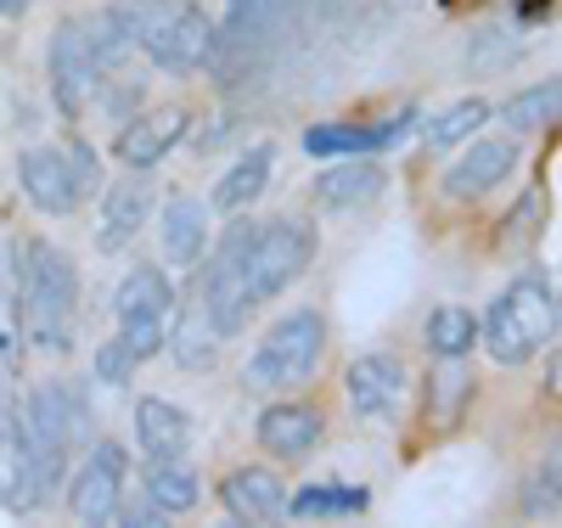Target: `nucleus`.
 I'll return each mask as SVG.
<instances>
[{
  "label": "nucleus",
  "instance_id": "obj_38",
  "mask_svg": "<svg viewBox=\"0 0 562 528\" xmlns=\"http://www.w3.org/2000/svg\"><path fill=\"white\" fill-rule=\"evenodd\" d=\"M557 0H518V23H546V12Z\"/></svg>",
  "mask_w": 562,
  "mask_h": 528
},
{
  "label": "nucleus",
  "instance_id": "obj_8",
  "mask_svg": "<svg viewBox=\"0 0 562 528\" xmlns=\"http://www.w3.org/2000/svg\"><path fill=\"white\" fill-rule=\"evenodd\" d=\"M108 85L97 52H90V34H85V18H68L57 34H52V96L68 119H79L90 102H97V90Z\"/></svg>",
  "mask_w": 562,
  "mask_h": 528
},
{
  "label": "nucleus",
  "instance_id": "obj_5",
  "mask_svg": "<svg viewBox=\"0 0 562 528\" xmlns=\"http://www.w3.org/2000/svg\"><path fill=\"white\" fill-rule=\"evenodd\" d=\"M310 259H315L310 220H288V214H281L270 225H254L248 254H243V293H248V304H265V299L281 293V287H293Z\"/></svg>",
  "mask_w": 562,
  "mask_h": 528
},
{
  "label": "nucleus",
  "instance_id": "obj_18",
  "mask_svg": "<svg viewBox=\"0 0 562 528\" xmlns=\"http://www.w3.org/2000/svg\"><path fill=\"white\" fill-rule=\"evenodd\" d=\"M416 113H400V119H389V124H315L310 135H304V153L310 158H366V153H383V147H394V141L405 135V124H411Z\"/></svg>",
  "mask_w": 562,
  "mask_h": 528
},
{
  "label": "nucleus",
  "instance_id": "obj_20",
  "mask_svg": "<svg viewBox=\"0 0 562 528\" xmlns=\"http://www.w3.org/2000/svg\"><path fill=\"white\" fill-rule=\"evenodd\" d=\"M383 186H389V175L371 164V158H349V164H333V169L315 180V203H321L326 214H349V209L378 203Z\"/></svg>",
  "mask_w": 562,
  "mask_h": 528
},
{
  "label": "nucleus",
  "instance_id": "obj_14",
  "mask_svg": "<svg viewBox=\"0 0 562 528\" xmlns=\"http://www.w3.org/2000/svg\"><path fill=\"white\" fill-rule=\"evenodd\" d=\"M153 180L147 169H130L119 186H108V198H102V214H97V248L102 254H119L124 243H135V231L147 225L153 214Z\"/></svg>",
  "mask_w": 562,
  "mask_h": 528
},
{
  "label": "nucleus",
  "instance_id": "obj_11",
  "mask_svg": "<svg viewBox=\"0 0 562 528\" xmlns=\"http://www.w3.org/2000/svg\"><path fill=\"white\" fill-rule=\"evenodd\" d=\"M18 180H23V198L40 214H74L79 198H85L68 147H29L23 164H18Z\"/></svg>",
  "mask_w": 562,
  "mask_h": 528
},
{
  "label": "nucleus",
  "instance_id": "obj_33",
  "mask_svg": "<svg viewBox=\"0 0 562 528\" xmlns=\"http://www.w3.org/2000/svg\"><path fill=\"white\" fill-rule=\"evenodd\" d=\"M164 326H169L164 315H130V321H119V338H124V349H130L135 360H153V355L164 349V338H169Z\"/></svg>",
  "mask_w": 562,
  "mask_h": 528
},
{
  "label": "nucleus",
  "instance_id": "obj_24",
  "mask_svg": "<svg viewBox=\"0 0 562 528\" xmlns=\"http://www.w3.org/2000/svg\"><path fill=\"white\" fill-rule=\"evenodd\" d=\"M169 304H175V287L158 265H135L119 287V299H113L119 321H130V315H164L169 321Z\"/></svg>",
  "mask_w": 562,
  "mask_h": 528
},
{
  "label": "nucleus",
  "instance_id": "obj_29",
  "mask_svg": "<svg viewBox=\"0 0 562 528\" xmlns=\"http://www.w3.org/2000/svg\"><path fill=\"white\" fill-rule=\"evenodd\" d=\"M557 102H562V85L546 79V85L518 90V96H512L506 108H495V113L506 119V130H546V124L557 119Z\"/></svg>",
  "mask_w": 562,
  "mask_h": 528
},
{
  "label": "nucleus",
  "instance_id": "obj_30",
  "mask_svg": "<svg viewBox=\"0 0 562 528\" xmlns=\"http://www.w3.org/2000/svg\"><path fill=\"white\" fill-rule=\"evenodd\" d=\"M164 344H175V360L186 366V371H203V366H214V355H220V338H214V326H209V315L198 310H186L180 315V326L169 332Z\"/></svg>",
  "mask_w": 562,
  "mask_h": 528
},
{
  "label": "nucleus",
  "instance_id": "obj_9",
  "mask_svg": "<svg viewBox=\"0 0 562 528\" xmlns=\"http://www.w3.org/2000/svg\"><path fill=\"white\" fill-rule=\"evenodd\" d=\"M124 472H130L124 445H113V439L90 445L85 467L74 472L68 512H74L79 523H90V528H97V523H113V512H119V501H124Z\"/></svg>",
  "mask_w": 562,
  "mask_h": 528
},
{
  "label": "nucleus",
  "instance_id": "obj_17",
  "mask_svg": "<svg viewBox=\"0 0 562 528\" xmlns=\"http://www.w3.org/2000/svg\"><path fill=\"white\" fill-rule=\"evenodd\" d=\"M45 472H40V461H34V450H29V439H23V427H0V506L7 512H34L40 501H45Z\"/></svg>",
  "mask_w": 562,
  "mask_h": 528
},
{
  "label": "nucleus",
  "instance_id": "obj_10",
  "mask_svg": "<svg viewBox=\"0 0 562 528\" xmlns=\"http://www.w3.org/2000/svg\"><path fill=\"white\" fill-rule=\"evenodd\" d=\"M344 382H349V405L360 422H394L411 400V377L394 355H360Z\"/></svg>",
  "mask_w": 562,
  "mask_h": 528
},
{
  "label": "nucleus",
  "instance_id": "obj_3",
  "mask_svg": "<svg viewBox=\"0 0 562 528\" xmlns=\"http://www.w3.org/2000/svg\"><path fill=\"white\" fill-rule=\"evenodd\" d=\"M557 321H562L557 287L540 276H524L490 304V315L479 326V344L495 355V366H524L529 355L557 344Z\"/></svg>",
  "mask_w": 562,
  "mask_h": 528
},
{
  "label": "nucleus",
  "instance_id": "obj_22",
  "mask_svg": "<svg viewBox=\"0 0 562 528\" xmlns=\"http://www.w3.org/2000/svg\"><path fill=\"white\" fill-rule=\"evenodd\" d=\"M276 18H281V0H237L225 18V34H214V63H237V57H254L259 45L276 34ZM209 63V68H214Z\"/></svg>",
  "mask_w": 562,
  "mask_h": 528
},
{
  "label": "nucleus",
  "instance_id": "obj_37",
  "mask_svg": "<svg viewBox=\"0 0 562 528\" xmlns=\"http://www.w3.org/2000/svg\"><path fill=\"white\" fill-rule=\"evenodd\" d=\"M68 158H74V175H79V186H85V191L97 186V153H90L85 141H74V147H68Z\"/></svg>",
  "mask_w": 562,
  "mask_h": 528
},
{
  "label": "nucleus",
  "instance_id": "obj_28",
  "mask_svg": "<svg viewBox=\"0 0 562 528\" xmlns=\"http://www.w3.org/2000/svg\"><path fill=\"white\" fill-rule=\"evenodd\" d=\"M490 113H495V108H490V102H479V96H467V102L445 108V113L428 124V147L450 153V147H461V141H473V135L484 130V119H490Z\"/></svg>",
  "mask_w": 562,
  "mask_h": 528
},
{
  "label": "nucleus",
  "instance_id": "obj_16",
  "mask_svg": "<svg viewBox=\"0 0 562 528\" xmlns=\"http://www.w3.org/2000/svg\"><path fill=\"white\" fill-rule=\"evenodd\" d=\"M321 434H326V416L304 400H281L259 416V445L281 461H304L321 445Z\"/></svg>",
  "mask_w": 562,
  "mask_h": 528
},
{
  "label": "nucleus",
  "instance_id": "obj_13",
  "mask_svg": "<svg viewBox=\"0 0 562 528\" xmlns=\"http://www.w3.org/2000/svg\"><path fill=\"white\" fill-rule=\"evenodd\" d=\"M186 130H192V113H186V108H147L140 119H130L119 130L113 153H119L124 169H153V164H164L180 147Z\"/></svg>",
  "mask_w": 562,
  "mask_h": 528
},
{
  "label": "nucleus",
  "instance_id": "obj_1",
  "mask_svg": "<svg viewBox=\"0 0 562 528\" xmlns=\"http://www.w3.org/2000/svg\"><path fill=\"white\" fill-rule=\"evenodd\" d=\"M7 276H12V310L34 349H68L74 338V304H79V270L57 243L12 236L7 243Z\"/></svg>",
  "mask_w": 562,
  "mask_h": 528
},
{
  "label": "nucleus",
  "instance_id": "obj_6",
  "mask_svg": "<svg viewBox=\"0 0 562 528\" xmlns=\"http://www.w3.org/2000/svg\"><path fill=\"white\" fill-rule=\"evenodd\" d=\"M18 427H23V439H29L40 472H45V484H57V478L68 472L74 439L85 434V405H79L68 389H34Z\"/></svg>",
  "mask_w": 562,
  "mask_h": 528
},
{
  "label": "nucleus",
  "instance_id": "obj_2",
  "mask_svg": "<svg viewBox=\"0 0 562 528\" xmlns=\"http://www.w3.org/2000/svg\"><path fill=\"white\" fill-rule=\"evenodd\" d=\"M113 18L124 23L135 52H147L164 74H203L214 63L220 29L192 0H124V7H113Z\"/></svg>",
  "mask_w": 562,
  "mask_h": 528
},
{
  "label": "nucleus",
  "instance_id": "obj_7",
  "mask_svg": "<svg viewBox=\"0 0 562 528\" xmlns=\"http://www.w3.org/2000/svg\"><path fill=\"white\" fill-rule=\"evenodd\" d=\"M248 236H254V225L231 214V231L220 236V248H214V259H209V276H203V315H209V326H214L220 344L237 338L243 321H248V310H254L248 293H243V254H248Z\"/></svg>",
  "mask_w": 562,
  "mask_h": 528
},
{
  "label": "nucleus",
  "instance_id": "obj_19",
  "mask_svg": "<svg viewBox=\"0 0 562 528\" xmlns=\"http://www.w3.org/2000/svg\"><path fill=\"white\" fill-rule=\"evenodd\" d=\"M164 259L186 265V270L209 259V203L203 198L175 191V198L164 203Z\"/></svg>",
  "mask_w": 562,
  "mask_h": 528
},
{
  "label": "nucleus",
  "instance_id": "obj_23",
  "mask_svg": "<svg viewBox=\"0 0 562 528\" xmlns=\"http://www.w3.org/2000/svg\"><path fill=\"white\" fill-rule=\"evenodd\" d=\"M265 186H270V147H248L237 164L220 175V186H214L209 203H214L220 214H243L248 203L265 198Z\"/></svg>",
  "mask_w": 562,
  "mask_h": 528
},
{
  "label": "nucleus",
  "instance_id": "obj_35",
  "mask_svg": "<svg viewBox=\"0 0 562 528\" xmlns=\"http://www.w3.org/2000/svg\"><path fill=\"white\" fill-rule=\"evenodd\" d=\"M135 366H140V360L124 349V338H108V344L97 349V382H108V389H124Z\"/></svg>",
  "mask_w": 562,
  "mask_h": 528
},
{
  "label": "nucleus",
  "instance_id": "obj_12",
  "mask_svg": "<svg viewBox=\"0 0 562 528\" xmlns=\"http://www.w3.org/2000/svg\"><path fill=\"white\" fill-rule=\"evenodd\" d=\"M512 169H518V141H473V147H461V158L445 169V198L450 203H473L484 191H495Z\"/></svg>",
  "mask_w": 562,
  "mask_h": 528
},
{
  "label": "nucleus",
  "instance_id": "obj_21",
  "mask_svg": "<svg viewBox=\"0 0 562 528\" xmlns=\"http://www.w3.org/2000/svg\"><path fill=\"white\" fill-rule=\"evenodd\" d=\"M135 445L147 461H175L192 445V416L169 400H140L135 405Z\"/></svg>",
  "mask_w": 562,
  "mask_h": 528
},
{
  "label": "nucleus",
  "instance_id": "obj_4",
  "mask_svg": "<svg viewBox=\"0 0 562 528\" xmlns=\"http://www.w3.org/2000/svg\"><path fill=\"white\" fill-rule=\"evenodd\" d=\"M321 355H326V321L315 310H293L265 332V344L248 360L243 382L254 394H281V389H293V382H310Z\"/></svg>",
  "mask_w": 562,
  "mask_h": 528
},
{
  "label": "nucleus",
  "instance_id": "obj_31",
  "mask_svg": "<svg viewBox=\"0 0 562 528\" xmlns=\"http://www.w3.org/2000/svg\"><path fill=\"white\" fill-rule=\"evenodd\" d=\"M562 512V456L551 450L535 472H529V490H524V517L535 523H557Z\"/></svg>",
  "mask_w": 562,
  "mask_h": 528
},
{
  "label": "nucleus",
  "instance_id": "obj_32",
  "mask_svg": "<svg viewBox=\"0 0 562 528\" xmlns=\"http://www.w3.org/2000/svg\"><path fill=\"white\" fill-rule=\"evenodd\" d=\"M428 394H434V416L439 422H456V411L467 405V394H473V377H467L461 360H445L434 371V382H428Z\"/></svg>",
  "mask_w": 562,
  "mask_h": 528
},
{
  "label": "nucleus",
  "instance_id": "obj_34",
  "mask_svg": "<svg viewBox=\"0 0 562 528\" xmlns=\"http://www.w3.org/2000/svg\"><path fill=\"white\" fill-rule=\"evenodd\" d=\"M512 57H518V40H512L506 29H490V34H479L473 45H467V68H473V74H495Z\"/></svg>",
  "mask_w": 562,
  "mask_h": 528
},
{
  "label": "nucleus",
  "instance_id": "obj_25",
  "mask_svg": "<svg viewBox=\"0 0 562 528\" xmlns=\"http://www.w3.org/2000/svg\"><path fill=\"white\" fill-rule=\"evenodd\" d=\"M360 512H366V490H349V484H315L288 501V517H299V523H338V517H360Z\"/></svg>",
  "mask_w": 562,
  "mask_h": 528
},
{
  "label": "nucleus",
  "instance_id": "obj_36",
  "mask_svg": "<svg viewBox=\"0 0 562 528\" xmlns=\"http://www.w3.org/2000/svg\"><path fill=\"white\" fill-rule=\"evenodd\" d=\"M113 523H124V528H164V523H169V512H164V506H158L153 495H140L135 506H124V501H119Z\"/></svg>",
  "mask_w": 562,
  "mask_h": 528
},
{
  "label": "nucleus",
  "instance_id": "obj_15",
  "mask_svg": "<svg viewBox=\"0 0 562 528\" xmlns=\"http://www.w3.org/2000/svg\"><path fill=\"white\" fill-rule=\"evenodd\" d=\"M220 501H225L231 523H281L288 517V490H281V472H270V467H237L220 484Z\"/></svg>",
  "mask_w": 562,
  "mask_h": 528
},
{
  "label": "nucleus",
  "instance_id": "obj_26",
  "mask_svg": "<svg viewBox=\"0 0 562 528\" xmlns=\"http://www.w3.org/2000/svg\"><path fill=\"white\" fill-rule=\"evenodd\" d=\"M147 495L175 517V512H192V506H198L203 484H198V472L175 456V461H153V472H147Z\"/></svg>",
  "mask_w": 562,
  "mask_h": 528
},
{
  "label": "nucleus",
  "instance_id": "obj_27",
  "mask_svg": "<svg viewBox=\"0 0 562 528\" xmlns=\"http://www.w3.org/2000/svg\"><path fill=\"white\" fill-rule=\"evenodd\" d=\"M473 344H479V321L467 315L461 304H445V310L428 315V349L439 360H467V355H473Z\"/></svg>",
  "mask_w": 562,
  "mask_h": 528
}]
</instances>
